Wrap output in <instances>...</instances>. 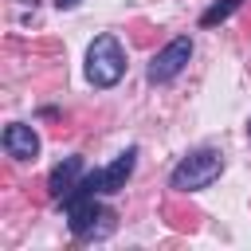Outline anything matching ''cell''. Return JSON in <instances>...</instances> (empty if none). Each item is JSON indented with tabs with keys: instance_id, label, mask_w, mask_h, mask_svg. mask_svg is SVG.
Masks as SVG:
<instances>
[{
	"instance_id": "obj_1",
	"label": "cell",
	"mask_w": 251,
	"mask_h": 251,
	"mask_svg": "<svg viewBox=\"0 0 251 251\" xmlns=\"http://www.w3.org/2000/svg\"><path fill=\"white\" fill-rule=\"evenodd\" d=\"M122 75H126V51H122V43L114 35H94V43L86 47V78H90V86L110 90V86L122 82Z\"/></svg>"
},
{
	"instance_id": "obj_2",
	"label": "cell",
	"mask_w": 251,
	"mask_h": 251,
	"mask_svg": "<svg viewBox=\"0 0 251 251\" xmlns=\"http://www.w3.org/2000/svg\"><path fill=\"white\" fill-rule=\"evenodd\" d=\"M220 173H224V157L216 149H196V153H188V157L176 161V169L169 173V188H176V192H200L212 180H220Z\"/></svg>"
},
{
	"instance_id": "obj_3",
	"label": "cell",
	"mask_w": 251,
	"mask_h": 251,
	"mask_svg": "<svg viewBox=\"0 0 251 251\" xmlns=\"http://www.w3.org/2000/svg\"><path fill=\"white\" fill-rule=\"evenodd\" d=\"M133 169H137V149L129 145V149H126V153H118L106 169L86 173L75 188H78V192H94V196H114V192H122V188H126V180L133 176ZM75 188H71V192H75ZM63 200H67V196H63Z\"/></svg>"
},
{
	"instance_id": "obj_4",
	"label": "cell",
	"mask_w": 251,
	"mask_h": 251,
	"mask_svg": "<svg viewBox=\"0 0 251 251\" xmlns=\"http://www.w3.org/2000/svg\"><path fill=\"white\" fill-rule=\"evenodd\" d=\"M188 59H192V39H188V35H176V39H169V43L149 59L145 78H149V82H173V78L188 67Z\"/></svg>"
},
{
	"instance_id": "obj_5",
	"label": "cell",
	"mask_w": 251,
	"mask_h": 251,
	"mask_svg": "<svg viewBox=\"0 0 251 251\" xmlns=\"http://www.w3.org/2000/svg\"><path fill=\"white\" fill-rule=\"evenodd\" d=\"M63 208H67V224H71V231H75L78 239H90V235H94V224L110 216V212L98 204V196H94V192H78V188H75V192H67Z\"/></svg>"
},
{
	"instance_id": "obj_6",
	"label": "cell",
	"mask_w": 251,
	"mask_h": 251,
	"mask_svg": "<svg viewBox=\"0 0 251 251\" xmlns=\"http://www.w3.org/2000/svg\"><path fill=\"white\" fill-rule=\"evenodd\" d=\"M4 153L16 157V161H35V157H39V137H35V129L24 126V122L4 126Z\"/></svg>"
},
{
	"instance_id": "obj_7",
	"label": "cell",
	"mask_w": 251,
	"mask_h": 251,
	"mask_svg": "<svg viewBox=\"0 0 251 251\" xmlns=\"http://www.w3.org/2000/svg\"><path fill=\"white\" fill-rule=\"evenodd\" d=\"M78 180H82V157H63V161L51 169V176H47V192H51V200L63 204V196H67Z\"/></svg>"
},
{
	"instance_id": "obj_8",
	"label": "cell",
	"mask_w": 251,
	"mask_h": 251,
	"mask_svg": "<svg viewBox=\"0 0 251 251\" xmlns=\"http://www.w3.org/2000/svg\"><path fill=\"white\" fill-rule=\"evenodd\" d=\"M239 4H243V0H216V4H212V8L200 16V27H216V24H224V20H227V16H231Z\"/></svg>"
},
{
	"instance_id": "obj_9",
	"label": "cell",
	"mask_w": 251,
	"mask_h": 251,
	"mask_svg": "<svg viewBox=\"0 0 251 251\" xmlns=\"http://www.w3.org/2000/svg\"><path fill=\"white\" fill-rule=\"evenodd\" d=\"M75 4H78V0H55V8H59V12H67V8H75Z\"/></svg>"
},
{
	"instance_id": "obj_10",
	"label": "cell",
	"mask_w": 251,
	"mask_h": 251,
	"mask_svg": "<svg viewBox=\"0 0 251 251\" xmlns=\"http://www.w3.org/2000/svg\"><path fill=\"white\" fill-rule=\"evenodd\" d=\"M247 133H251V122H247Z\"/></svg>"
}]
</instances>
